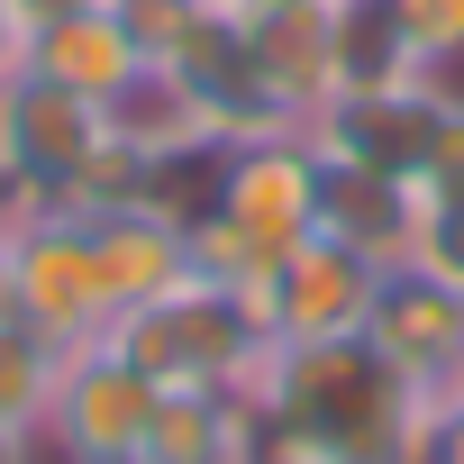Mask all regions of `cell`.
<instances>
[{"mask_svg":"<svg viewBox=\"0 0 464 464\" xmlns=\"http://www.w3.org/2000/svg\"><path fill=\"white\" fill-rule=\"evenodd\" d=\"M246 401L265 419V455H283V464H401L437 410V392H419L401 364H382L373 337L274 346V364Z\"/></svg>","mask_w":464,"mask_h":464,"instance_id":"6da1fadb","label":"cell"},{"mask_svg":"<svg viewBox=\"0 0 464 464\" xmlns=\"http://www.w3.org/2000/svg\"><path fill=\"white\" fill-rule=\"evenodd\" d=\"M110 346L155 382V392H256L274 364V337L256 319V292L227 283H173L137 310L110 319Z\"/></svg>","mask_w":464,"mask_h":464,"instance_id":"7a4b0ae2","label":"cell"},{"mask_svg":"<svg viewBox=\"0 0 464 464\" xmlns=\"http://www.w3.org/2000/svg\"><path fill=\"white\" fill-rule=\"evenodd\" d=\"M101 155H110L101 101H82L28 64L0 82V191H10V218L19 209H73Z\"/></svg>","mask_w":464,"mask_h":464,"instance_id":"3957f363","label":"cell"},{"mask_svg":"<svg viewBox=\"0 0 464 464\" xmlns=\"http://www.w3.org/2000/svg\"><path fill=\"white\" fill-rule=\"evenodd\" d=\"M10 283H19V319L55 346H101L119 319L101 256L82 237V209H19L10 218Z\"/></svg>","mask_w":464,"mask_h":464,"instance_id":"277c9868","label":"cell"},{"mask_svg":"<svg viewBox=\"0 0 464 464\" xmlns=\"http://www.w3.org/2000/svg\"><path fill=\"white\" fill-rule=\"evenodd\" d=\"M155 401L164 392L110 337L101 346H73L64 373H55V410L37 428V455H55V464H128L137 437H146V419H155Z\"/></svg>","mask_w":464,"mask_h":464,"instance_id":"5b68a950","label":"cell"},{"mask_svg":"<svg viewBox=\"0 0 464 464\" xmlns=\"http://www.w3.org/2000/svg\"><path fill=\"white\" fill-rule=\"evenodd\" d=\"M373 256H355L346 237L310 227V237L256 283V319L274 346H319V337H364V310H373Z\"/></svg>","mask_w":464,"mask_h":464,"instance_id":"8992f818","label":"cell"},{"mask_svg":"<svg viewBox=\"0 0 464 464\" xmlns=\"http://www.w3.org/2000/svg\"><path fill=\"white\" fill-rule=\"evenodd\" d=\"M319 191H328V155L310 146V128H274L227 146V182H218V218H237L265 256H292L319 227Z\"/></svg>","mask_w":464,"mask_h":464,"instance_id":"52a82bcc","label":"cell"},{"mask_svg":"<svg viewBox=\"0 0 464 464\" xmlns=\"http://www.w3.org/2000/svg\"><path fill=\"white\" fill-rule=\"evenodd\" d=\"M446 92H455V73L410 82V92H337V101L310 110V146L328 164H364V173L419 182V164L437 146V119H446Z\"/></svg>","mask_w":464,"mask_h":464,"instance_id":"ba28073f","label":"cell"},{"mask_svg":"<svg viewBox=\"0 0 464 464\" xmlns=\"http://www.w3.org/2000/svg\"><path fill=\"white\" fill-rule=\"evenodd\" d=\"M364 337H373V355L401 364L419 392H455V382H464V283H437L428 265H382V274H373Z\"/></svg>","mask_w":464,"mask_h":464,"instance_id":"9c48e42d","label":"cell"},{"mask_svg":"<svg viewBox=\"0 0 464 464\" xmlns=\"http://www.w3.org/2000/svg\"><path fill=\"white\" fill-rule=\"evenodd\" d=\"M191 101H200V119H209V137H227V146H246V137H274V128H301V119H283V101L265 92V73H256V55H246V28H237V10H209L200 19V37L164 64Z\"/></svg>","mask_w":464,"mask_h":464,"instance_id":"30bf717a","label":"cell"},{"mask_svg":"<svg viewBox=\"0 0 464 464\" xmlns=\"http://www.w3.org/2000/svg\"><path fill=\"white\" fill-rule=\"evenodd\" d=\"M82 237H92L101 283H110V301H119V310H137V301H155V292L191 283V227H173V218H164V209H146V200L82 209Z\"/></svg>","mask_w":464,"mask_h":464,"instance_id":"8fae6325","label":"cell"},{"mask_svg":"<svg viewBox=\"0 0 464 464\" xmlns=\"http://www.w3.org/2000/svg\"><path fill=\"white\" fill-rule=\"evenodd\" d=\"M246 55L265 73V92L283 101V119L310 128V110L337 92V55H328V0H283V10H237Z\"/></svg>","mask_w":464,"mask_h":464,"instance_id":"7c38bea8","label":"cell"},{"mask_svg":"<svg viewBox=\"0 0 464 464\" xmlns=\"http://www.w3.org/2000/svg\"><path fill=\"white\" fill-rule=\"evenodd\" d=\"M265 419L246 392H164L128 464H256Z\"/></svg>","mask_w":464,"mask_h":464,"instance_id":"4fadbf2b","label":"cell"},{"mask_svg":"<svg viewBox=\"0 0 464 464\" xmlns=\"http://www.w3.org/2000/svg\"><path fill=\"white\" fill-rule=\"evenodd\" d=\"M419 182H392V173H364V164H328V191H319V227L346 237L355 256L373 265H410V237H419Z\"/></svg>","mask_w":464,"mask_h":464,"instance_id":"5bb4252c","label":"cell"},{"mask_svg":"<svg viewBox=\"0 0 464 464\" xmlns=\"http://www.w3.org/2000/svg\"><path fill=\"white\" fill-rule=\"evenodd\" d=\"M19 64H28V73H46V82H64V92H82V101H119V92L146 73V55L128 46L119 10H82V19L37 28Z\"/></svg>","mask_w":464,"mask_h":464,"instance_id":"9a60e30c","label":"cell"},{"mask_svg":"<svg viewBox=\"0 0 464 464\" xmlns=\"http://www.w3.org/2000/svg\"><path fill=\"white\" fill-rule=\"evenodd\" d=\"M328 55H337V92H410V82H437L419 64L410 28H401V0H328Z\"/></svg>","mask_w":464,"mask_h":464,"instance_id":"2e32d148","label":"cell"},{"mask_svg":"<svg viewBox=\"0 0 464 464\" xmlns=\"http://www.w3.org/2000/svg\"><path fill=\"white\" fill-rule=\"evenodd\" d=\"M101 128H110V146H128L137 164H155V155H173V146H200V137H209L200 101H191L164 64H146L119 101H101Z\"/></svg>","mask_w":464,"mask_h":464,"instance_id":"e0dca14e","label":"cell"},{"mask_svg":"<svg viewBox=\"0 0 464 464\" xmlns=\"http://www.w3.org/2000/svg\"><path fill=\"white\" fill-rule=\"evenodd\" d=\"M64 355H73V346L37 337L28 319H0V428H10V437L37 446V428H46V410H55V373H64Z\"/></svg>","mask_w":464,"mask_h":464,"instance_id":"ac0fdd59","label":"cell"},{"mask_svg":"<svg viewBox=\"0 0 464 464\" xmlns=\"http://www.w3.org/2000/svg\"><path fill=\"white\" fill-rule=\"evenodd\" d=\"M110 10H119V28H128V46H137L146 64H173V55L200 37V19L227 10V0H110Z\"/></svg>","mask_w":464,"mask_h":464,"instance_id":"d6986e66","label":"cell"},{"mask_svg":"<svg viewBox=\"0 0 464 464\" xmlns=\"http://www.w3.org/2000/svg\"><path fill=\"white\" fill-rule=\"evenodd\" d=\"M410 265H428L437 283H464V191H446V200H419Z\"/></svg>","mask_w":464,"mask_h":464,"instance_id":"ffe728a7","label":"cell"},{"mask_svg":"<svg viewBox=\"0 0 464 464\" xmlns=\"http://www.w3.org/2000/svg\"><path fill=\"white\" fill-rule=\"evenodd\" d=\"M401 28H410V46H419L428 73L464 64V0H401Z\"/></svg>","mask_w":464,"mask_h":464,"instance_id":"44dd1931","label":"cell"},{"mask_svg":"<svg viewBox=\"0 0 464 464\" xmlns=\"http://www.w3.org/2000/svg\"><path fill=\"white\" fill-rule=\"evenodd\" d=\"M419 191H428V200L464 191V82L446 92V119H437V146H428V164H419Z\"/></svg>","mask_w":464,"mask_h":464,"instance_id":"7402d4cb","label":"cell"},{"mask_svg":"<svg viewBox=\"0 0 464 464\" xmlns=\"http://www.w3.org/2000/svg\"><path fill=\"white\" fill-rule=\"evenodd\" d=\"M82 10H110V0H10L19 37H37V28H55V19H82Z\"/></svg>","mask_w":464,"mask_h":464,"instance_id":"603a6c76","label":"cell"},{"mask_svg":"<svg viewBox=\"0 0 464 464\" xmlns=\"http://www.w3.org/2000/svg\"><path fill=\"white\" fill-rule=\"evenodd\" d=\"M19 55H28V37H19V19H10V0H0V82L19 73Z\"/></svg>","mask_w":464,"mask_h":464,"instance_id":"cb8c5ba5","label":"cell"},{"mask_svg":"<svg viewBox=\"0 0 464 464\" xmlns=\"http://www.w3.org/2000/svg\"><path fill=\"white\" fill-rule=\"evenodd\" d=\"M0 319H19V283H10V227H0Z\"/></svg>","mask_w":464,"mask_h":464,"instance_id":"d4e9b609","label":"cell"},{"mask_svg":"<svg viewBox=\"0 0 464 464\" xmlns=\"http://www.w3.org/2000/svg\"><path fill=\"white\" fill-rule=\"evenodd\" d=\"M0 464H37V446H28V437H10V428H0Z\"/></svg>","mask_w":464,"mask_h":464,"instance_id":"484cf974","label":"cell"},{"mask_svg":"<svg viewBox=\"0 0 464 464\" xmlns=\"http://www.w3.org/2000/svg\"><path fill=\"white\" fill-rule=\"evenodd\" d=\"M227 10H283V0H227Z\"/></svg>","mask_w":464,"mask_h":464,"instance_id":"4316f807","label":"cell"},{"mask_svg":"<svg viewBox=\"0 0 464 464\" xmlns=\"http://www.w3.org/2000/svg\"><path fill=\"white\" fill-rule=\"evenodd\" d=\"M0 227H10V191H0Z\"/></svg>","mask_w":464,"mask_h":464,"instance_id":"83f0119b","label":"cell"},{"mask_svg":"<svg viewBox=\"0 0 464 464\" xmlns=\"http://www.w3.org/2000/svg\"><path fill=\"white\" fill-rule=\"evenodd\" d=\"M455 401H464V382H455Z\"/></svg>","mask_w":464,"mask_h":464,"instance_id":"f1b7e54d","label":"cell"}]
</instances>
